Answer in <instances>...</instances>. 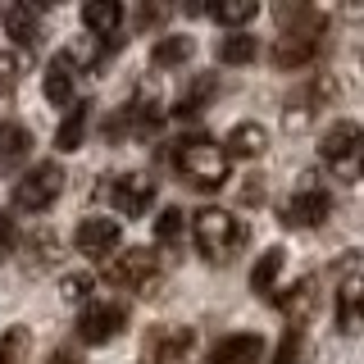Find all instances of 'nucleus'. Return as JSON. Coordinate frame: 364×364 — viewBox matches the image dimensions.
Listing matches in <instances>:
<instances>
[{"instance_id":"18","label":"nucleus","mask_w":364,"mask_h":364,"mask_svg":"<svg viewBox=\"0 0 364 364\" xmlns=\"http://www.w3.org/2000/svg\"><path fill=\"white\" fill-rule=\"evenodd\" d=\"M219 96V77L214 73H200V77H191V87L178 96V109H173V119H196V114H205V105Z\"/></svg>"},{"instance_id":"2","label":"nucleus","mask_w":364,"mask_h":364,"mask_svg":"<svg viewBox=\"0 0 364 364\" xmlns=\"http://www.w3.org/2000/svg\"><path fill=\"white\" fill-rule=\"evenodd\" d=\"M191 232H196V246L205 259H214V264H228V259L237 255V250L246 246V228L237 219L232 210H200L196 219H191Z\"/></svg>"},{"instance_id":"1","label":"nucleus","mask_w":364,"mask_h":364,"mask_svg":"<svg viewBox=\"0 0 364 364\" xmlns=\"http://www.w3.org/2000/svg\"><path fill=\"white\" fill-rule=\"evenodd\" d=\"M173 164L196 191H219L228 182V155H223L219 141H210V136H187V141H178Z\"/></svg>"},{"instance_id":"10","label":"nucleus","mask_w":364,"mask_h":364,"mask_svg":"<svg viewBox=\"0 0 364 364\" xmlns=\"http://www.w3.org/2000/svg\"><path fill=\"white\" fill-rule=\"evenodd\" d=\"M73 242H77V250H82L87 259H109L114 250H119L123 232H119V223H114V219H105V214H91V219L77 223Z\"/></svg>"},{"instance_id":"22","label":"nucleus","mask_w":364,"mask_h":364,"mask_svg":"<svg viewBox=\"0 0 364 364\" xmlns=\"http://www.w3.org/2000/svg\"><path fill=\"white\" fill-rule=\"evenodd\" d=\"M278 273H282V246H269L264 255L255 259V269H250V291L273 296V282H278Z\"/></svg>"},{"instance_id":"3","label":"nucleus","mask_w":364,"mask_h":364,"mask_svg":"<svg viewBox=\"0 0 364 364\" xmlns=\"http://www.w3.org/2000/svg\"><path fill=\"white\" fill-rule=\"evenodd\" d=\"M323 159H328V168L341 178V182H355L360 178V151H364V132H360V123L355 119H337V123H328V132H323Z\"/></svg>"},{"instance_id":"8","label":"nucleus","mask_w":364,"mask_h":364,"mask_svg":"<svg viewBox=\"0 0 364 364\" xmlns=\"http://www.w3.org/2000/svg\"><path fill=\"white\" fill-rule=\"evenodd\" d=\"M196 346V333L191 328H151L141 341V364H182L187 350Z\"/></svg>"},{"instance_id":"16","label":"nucleus","mask_w":364,"mask_h":364,"mask_svg":"<svg viewBox=\"0 0 364 364\" xmlns=\"http://www.w3.org/2000/svg\"><path fill=\"white\" fill-rule=\"evenodd\" d=\"M278 310L291 318V328H301L305 318L318 310V282L314 278H301L296 287H287V296H278Z\"/></svg>"},{"instance_id":"12","label":"nucleus","mask_w":364,"mask_h":364,"mask_svg":"<svg viewBox=\"0 0 364 364\" xmlns=\"http://www.w3.org/2000/svg\"><path fill=\"white\" fill-rule=\"evenodd\" d=\"M264 355V337L259 333H228L210 346L205 364H259Z\"/></svg>"},{"instance_id":"23","label":"nucleus","mask_w":364,"mask_h":364,"mask_svg":"<svg viewBox=\"0 0 364 364\" xmlns=\"http://www.w3.org/2000/svg\"><path fill=\"white\" fill-rule=\"evenodd\" d=\"M259 55V41L250 32H228L219 37V64H250Z\"/></svg>"},{"instance_id":"11","label":"nucleus","mask_w":364,"mask_h":364,"mask_svg":"<svg viewBox=\"0 0 364 364\" xmlns=\"http://www.w3.org/2000/svg\"><path fill=\"white\" fill-rule=\"evenodd\" d=\"M360 296H364V282H360V264L355 255L341 259V287H337V328L341 333H360Z\"/></svg>"},{"instance_id":"19","label":"nucleus","mask_w":364,"mask_h":364,"mask_svg":"<svg viewBox=\"0 0 364 364\" xmlns=\"http://www.w3.org/2000/svg\"><path fill=\"white\" fill-rule=\"evenodd\" d=\"M82 23H87L91 37H109V32H119V23H123V5L119 0H87Z\"/></svg>"},{"instance_id":"20","label":"nucleus","mask_w":364,"mask_h":364,"mask_svg":"<svg viewBox=\"0 0 364 364\" xmlns=\"http://www.w3.org/2000/svg\"><path fill=\"white\" fill-rule=\"evenodd\" d=\"M191 55H196V41L191 37H159L151 46V64L155 68H182Z\"/></svg>"},{"instance_id":"9","label":"nucleus","mask_w":364,"mask_h":364,"mask_svg":"<svg viewBox=\"0 0 364 364\" xmlns=\"http://www.w3.org/2000/svg\"><path fill=\"white\" fill-rule=\"evenodd\" d=\"M109 205L119 214H128V219H141V214L155 205V182L146 173H119L109 182Z\"/></svg>"},{"instance_id":"21","label":"nucleus","mask_w":364,"mask_h":364,"mask_svg":"<svg viewBox=\"0 0 364 364\" xmlns=\"http://www.w3.org/2000/svg\"><path fill=\"white\" fill-rule=\"evenodd\" d=\"M5 28H9V37H14L23 50H28V46H37V37H41L37 9H28V5H9L5 9Z\"/></svg>"},{"instance_id":"5","label":"nucleus","mask_w":364,"mask_h":364,"mask_svg":"<svg viewBox=\"0 0 364 364\" xmlns=\"http://www.w3.org/2000/svg\"><path fill=\"white\" fill-rule=\"evenodd\" d=\"M105 278L119 282V287H136V291H151L159 282V255L146 246H128V250H114L105 259Z\"/></svg>"},{"instance_id":"26","label":"nucleus","mask_w":364,"mask_h":364,"mask_svg":"<svg viewBox=\"0 0 364 364\" xmlns=\"http://www.w3.org/2000/svg\"><path fill=\"white\" fill-rule=\"evenodd\" d=\"M155 242H159V246H178V242H182V210H178V205L159 210V219H155Z\"/></svg>"},{"instance_id":"15","label":"nucleus","mask_w":364,"mask_h":364,"mask_svg":"<svg viewBox=\"0 0 364 364\" xmlns=\"http://www.w3.org/2000/svg\"><path fill=\"white\" fill-rule=\"evenodd\" d=\"M73 77H77V64H73V55L60 50L50 60V68H46V77H41V91H46V100L50 105H68L73 100Z\"/></svg>"},{"instance_id":"25","label":"nucleus","mask_w":364,"mask_h":364,"mask_svg":"<svg viewBox=\"0 0 364 364\" xmlns=\"http://www.w3.org/2000/svg\"><path fill=\"white\" fill-rule=\"evenodd\" d=\"M28 146H32V132L23 128V123H5V128H0V168L18 164V159L28 155Z\"/></svg>"},{"instance_id":"30","label":"nucleus","mask_w":364,"mask_h":364,"mask_svg":"<svg viewBox=\"0 0 364 364\" xmlns=\"http://www.w3.org/2000/svg\"><path fill=\"white\" fill-rule=\"evenodd\" d=\"M14 246H18V228H14V219H9V214H0V264L14 255Z\"/></svg>"},{"instance_id":"4","label":"nucleus","mask_w":364,"mask_h":364,"mask_svg":"<svg viewBox=\"0 0 364 364\" xmlns=\"http://www.w3.org/2000/svg\"><path fill=\"white\" fill-rule=\"evenodd\" d=\"M64 191V168L55 159H41L37 168H28L18 182H14V210L23 214H46Z\"/></svg>"},{"instance_id":"6","label":"nucleus","mask_w":364,"mask_h":364,"mask_svg":"<svg viewBox=\"0 0 364 364\" xmlns=\"http://www.w3.org/2000/svg\"><path fill=\"white\" fill-rule=\"evenodd\" d=\"M328 214H333V196L323 187H314V182H305V187H296L282 200L278 219H282V228H318Z\"/></svg>"},{"instance_id":"29","label":"nucleus","mask_w":364,"mask_h":364,"mask_svg":"<svg viewBox=\"0 0 364 364\" xmlns=\"http://www.w3.org/2000/svg\"><path fill=\"white\" fill-rule=\"evenodd\" d=\"M23 350H28V328H9L0 337V364H18Z\"/></svg>"},{"instance_id":"28","label":"nucleus","mask_w":364,"mask_h":364,"mask_svg":"<svg viewBox=\"0 0 364 364\" xmlns=\"http://www.w3.org/2000/svg\"><path fill=\"white\" fill-rule=\"evenodd\" d=\"M91 287H96V278H91L87 269H77V273H64V282H60V291H64V301H87Z\"/></svg>"},{"instance_id":"13","label":"nucleus","mask_w":364,"mask_h":364,"mask_svg":"<svg viewBox=\"0 0 364 364\" xmlns=\"http://www.w3.org/2000/svg\"><path fill=\"white\" fill-rule=\"evenodd\" d=\"M318 50H323V37H314V32H282L278 46H273V64L305 68L310 60H318Z\"/></svg>"},{"instance_id":"17","label":"nucleus","mask_w":364,"mask_h":364,"mask_svg":"<svg viewBox=\"0 0 364 364\" xmlns=\"http://www.w3.org/2000/svg\"><path fill=\"white\" fill-rule=\"evenodd\" d=\"M87 123H91V105H87V100H77V105L60 119V128H55V151H60V155L77 151V146L87 141Z\"/></svg>"},{"instance_id":"24","label":"nucleus","mask_w":364,"mask_h":364,"mask_svg":"<svg viewBox=\"0 0 364 364\" xmlns=\"http://www.w3.org/2000/svg\"><path fill=\"white\" fill-rule=\"evenodd\" d=\"M255 14H259L255 0H219V5H210V18L223 23V28H232V32H242V23H250Z\"/></svg>"},{"instance_id":"31","label":"nucleus","mask_w":364,"mask_h":364,"mask_svg":"<svg viewBox=\"0 0 364 364\" xmlns=\"http://www.w3.org/2000/svg\"><path fill=\"white\" fill-rule=\"evenodd\" d=\"M46 364H82V360H77V355H73V350H55V355H50V360H46Z\"/></svg>"},{"instance_id":"27","label":"nucleus","mask_w":364,"mask_h":364,"mask_svg":"<svg viewBox=\"0 0 364 364\" xmlns=\"http://www.w3.org/2000/svg\"><path fill=\"white\" fill-rule=\"evenodd\" d=\"M301 355H305V333H301V328H287L282 341H278V355H273V364H301Z\"/></svg>"},{"instance_id":"14","label":"nucleus","mask_w":364,"mask_h":364,"mask_svg":"<svg viewBox=\"0 0 364 364\" xmlns=\"http://www.w3.org/2000/svg\"><path fill=\"white\" fill-rule=\"evenodd\" d=\"M264 151H269V128L255 123V119H242L232 132L223 136V155L228 159H259Z\"/></svg>"},{"instance_id":"7","label":"nucleus","mask_w":364,"mask_h":364,"mask_svg":"<svg viewBox=\"0 0 364 364\" xmlns=\"http://www.w3.org/2000/svg\"><path fill=\"white\" fill-rule=\"evenodd\" d=\"M123 323H128V310H123L119 301H91L82 314H77V341H87V346H105L109 337L123 333Z\"/></svg>"}]
</instances>
